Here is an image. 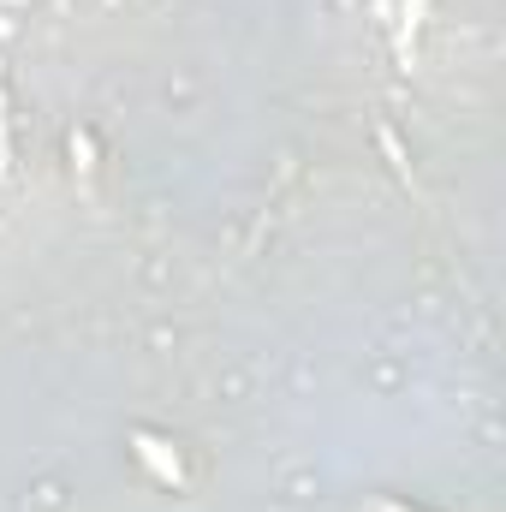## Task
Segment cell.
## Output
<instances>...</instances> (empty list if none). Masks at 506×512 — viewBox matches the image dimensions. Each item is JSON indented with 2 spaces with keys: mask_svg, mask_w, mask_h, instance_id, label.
<instances>
[{
  "mask_svg": "<svg viewBox=\"0 0 506 512\" xmlns=\"http://www.w3.org/2000/svg\"><path fill=\"white\" fill-rule=\"evenodd\" d=\"M381 512H405V507H393V501H387V507H381Z\"/></svg>",
  "mask_w": 506,
  "mask_h": 512,
  "instance_id": "7a4b0ae2",
  "label": "cell"
},
{
  "mask_svg": "<svg viewBox=\"0 0 506 512\" xmlns=\"http://www.w3.org/2000/svg\"><path fill=\"white\" fill-rule=\"evenodd\" d=\"M131 447H137V453H143V465H149V471H155V477H161V483H179V459H167V447H161V441H155V435H137V441H131Z\"/></svg>",
  "mask_w": 506,
  "mask_h": 512,
  "instance_id": "6da1fadb",
  "label": "cell"
}]
</instances>
